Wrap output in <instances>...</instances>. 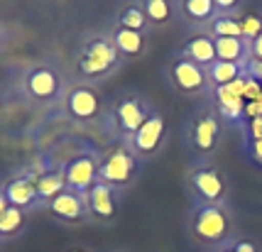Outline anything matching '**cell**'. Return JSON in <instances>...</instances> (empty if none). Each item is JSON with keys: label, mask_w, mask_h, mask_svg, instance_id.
Returning <instances> with one entry per match:
<instances>
[{"label": "cell", "mask_w": 262, "mask_h": 252, "mask_svg": "<svg viewBox=\"0 0 262 252\" xmlns=\"http://www.w3.org/2000/svg\"><path fill=\"white\" fill-rule=\"evenodd\" d=\"M186 235L199 247L216 252L235 238V218L230 206H189L186 213Z\"/></svg>", "instance_id": "obj_1"}, {"label": "cell", "mask_w": 262, "mask_h": 252, "mask_svg": "<svg viewBox=\"0 0 262 252\" xmlns=\"http://www.w3.org/2000/svg\"><path fill=\"white\" fill-rule=\"evenodd\" d=\"M125 64V59L118 54L113 39L108 32H93L89 35L76 49L74 66L79 74V83H91L111 76Z\"/></svg>", "instance_id": "obj_2"}, {"label": "cell", "mask_w": 262, "mask_h": 252, "mask_svg": "<svg viewBox=\"0 0 262 252\" xmlns=\"http://www.w3.org/2000/svg\"><path fill=\"white\" fill-rule=\"evenodd\" d=\"M186 186L196 206H228L230 181L223 167L216 162H194L186 172Z\"/></svg>", "instance_id": "obj_3"}, {"label": "cell", "mask_w": 262, "mask_h": 252, "mask_svg": "<svg viewBox=\"0 0 262 252\" xmlns=\"http://www.w3.org/2000/svg\"><path fill=\"white\" fill-rule=\"evenodd\" d=\"M221 135H223V120L216 105L199 108L184 125V145L189 147L194 162H211L221 145Z\"/></svg>", "instance_id": "obj_4"}, {"label": "cell", "mask_w": 262, "mask_h": 252, "mask_svg": "<svg viewBox=\"0 0 262 252\" xmlns=\"http://www.w3.org/2000/svg\"><path fill=\"white\" fill-rule=\"evenodd\" d=\"M140 172H142V162L137 159L135 152L127 147V142H118V145H113L101 154L98 181L115 189L118 194L130 189L137 181Z\"/></svg>", "instance_id": "obj_5"}, {"label": "cell", "mask_w": 262, "mask_h": 252, "mask_svg": "<svg viewBox=\"0 0 262 252\" xmlns=\"http://www.w3.org/2000/svg\"><path fill=\"white\" fill-rule=\"evenodd\" d=\"M149 113H152V105L142 96L125 93V96H118L113 103H111L108 120L113 123L115 135H120V142H127L142 127V123L147 120Z\"/></svg>", "instance_id": "obj_6"}, {"label": "cell", "mask_w": 262, "mask_h": 252, "mask_svg": "<svg viewBox=\"0 0 262 252\" xmlns=\"http://www.w3.org/2000/svg\"><path fill=\"white\" fill-rule=\"evenodd\" d=\"M167 81L177 93H182L186 98H199V96H211V86H208V76L206 69L199 66L189 59L174 54L171 61L167 64Z\"/></svg>", "instance_id": "obj_7"}, {"label": "cell", "mask_w": 262, "mask_h": 252, "mask_svg": "<svg viewBox=\"0 0 262 252\" xmlns=\"http://www.w3.org/2000/svg\"><path fill=\"white\" fill-rule=\"evenodd\" d=\"M167 138H169L167 120H164V115H162L157 108H152V113L147 115V120L142 123V127L127 140V147L133 149L137 159L145 164V162L155 159L162 149H164Z\"/></svg>", "instance_id": "obj_8"}, {"label": "cell", "mask_w": 262, "mask_h": 252, "mask_svg": "<svg viewBox=\"0 0 262 252\" xmlns=\"http://www.w3.org/2000/svg\"><path fill=\"white\" fill-rule=\"evenodd\" d=\"M23 86L30 98L42 101V103H54L57 98L67 96L64 76L54 64H37L32 69H27L23 76Z\"/></svg>", "instance_id": "obj_9"}, {"label": "cell", "mask_w": 262, "mask_h": 252, "mask_svg": "<svg viewBox=\"0 0 262 252\" xmlns=\"http://www.w3.org/2000/svg\"><path fill=\"white\" fill-rule=\"evenodd\" d=\"M120 216V194L96 181L86 194V223L91 225H111Z\"/></svg>", "instance_id": "obj_10"}, {"label": "cell", "mask_w": 262, "mask_h": 252, "mask_svg": "<svg viewBox=\"0 0 262 252\" xmlns=\"http://www.w3.org/2000/svg\"><path fill=\"white\" fill-rule=\"evenodd\" d=\"M98 164H101L98 152H79L69 162H64L61 169H64L67 189L76 194H89V189L98 181Z\"/></svg>", "instance_id": "obj_11"}, {"label": "cell", "mask_w": 262, "mask_h": 252, "mask_svg": "<svg viewBox=\"0 0 262 252\" xmlns=\"http://www.w3.org/2000/svg\"><path fill=\"white\" fill-rule=\"evenodd\" d=\"M67 113L79 123H91L103 113V98L91 83H74L64 96Z\"/></svg>", "instance_id": "obj_12"}, {"label": "cell", "mask_w": 262, "mask_h": 252, "mask_svg": "<svg viewBox=\"0 0 262 252\" xmlns=\"http://www.w3.org/2000/svg\"><path fill=\"white\" fill-rule=\"evenodd\" d=\"M42 174V169H27L25 174H12L8 181L3 184L5 189V196H8V203L15 208H23V211H39V203H37V176Z\"/></svg>", "instance_id": "obj_13"}, {"label": "cell", "mask_w": 262, "mask_h": 252, "mask_svg": "<svg viewBox=\"0 0 262 252\" xmlns=\"http://www.w3.org/2000/svg\"><path fill=\"white\" fill-rule=\"evenodd\" d=\"M47 211L52 213L54 220L64 225H79L86 223V194H76L67 189L64 194H59L54 201L47 203Z\"/></svg>", "instance_id": "obj_14"}, {"label": "cell", "mask_w": 262, "mask_h": 252, "mask_svg": "<svg viewBox=\"0 0 262 252\" xmlns=\"http://www.w3.org/2000/svg\"><path fill=\"white\" fill-rule=\"evenodd\" d=\"M177 17H182L189 27H196L199 32H206L208 25L218 17L213 0H182L177 3Z\"/></svg>", "instance_id": "obj_15"}, {"label": "cell", "mask_w": 262, "mask_h": 252, "mask_svg": "<svg viewBox=\"0 0 262 252\" xmlns=\"http://www.w3.org/2000/svg\"><path fill=\"white\" fill-rule=\"evenodd\" d=\"M179 57L194 61L199 66L208 69L213 61H216V44H213V37H208L206 32H194L186 42L182 44V49L177 52Z\"/></svg>", "instance_id": "obj_16"}, {"label": "cell", "mask_w": 262, "mask_h": 252, "mask_svg": "<svg viewBox=\"0 0 262 252\" xmlns=\"http://www.w3.org/2000/svg\"><path fill=\"white\" fill-rule=\"evenodd\" d=\"M108 35L113 39L118 54L125 59V61L127 59H140L147 52V35H142V32H133V30H125V27L113 25V27L108 30Z\"/></svg>", "instance_id": "obj_17"}, {"label": "cell", "mask_w": 262, "mask_h": 252, "mask_svg": "<svg viewBox=\"0 0 262 252\" xmlns=\"http://www.w3.org/2000/svg\"><path fill=\"white\" fill-rule=\"evenodd\" d=\"M216 44V59L218 61H228V64H240V66H250V44L245 37H218L213 39Z\"/></svg>", "instance_id": "obj_18"}, {"label": "cell", "mask_w": 262, "mask_h": 252, "mask_svg": "<svg viewBox=\"0 0 262 252\" xmlns=\"http://www.w3.org/2000/svg\"><path fill=\"white\" fill-rule=\"evenodd\" d=\"M34 186H37V203H39V208H47L49 201H54L59 194L67 191L64 169L61 167H52V169L47 167V169H42V174L37 176Z\"/></svg>", "instance_id": "obj_19"}, {"label": "cell", "mask_w": 262, "mask_h": 252, "mask_svg": "<svg viewBox=\"0 0 262 252\" xmlns=\"http://www.w3.org/2000/svg\"><path fill=\"white\" fill-rule=\"evenodd\" d=\"M206 76H208V86H211V96H213V91L226 88V86L245 79V76H250V74H248L245 66H240V64H228V61H218L216 59V61L206 69Z\"/></svg>", "instance_id": "obj_20"}, {"label": "cell", "mask_w": 262, "mask_h": 252, "mask_svg": "<svg viewBox=\"0 0 262 252\" xmlns=\"http://www.w3.org/2000/svg\"><path fill=\"white\" fill-rule=\"evenodd\" d=\"M115 25L125 27V30H133V32H142V35L152 32V25H149L147 15L142 10V3H125V5H120V10L115 12Z\"/></svg>", "instance_id": "obj_21"}, {"label": "cell", "mask_w": 262, "mask_h": 252, "mask_svg": "<svg viewBox=\"0 0 262 252\" xmlns=\"http://www.w3.org/2000/svg\"><path fill=\"white\" fill-rule=\"evenodd\" d=\"M27 225H30V211L10 206L0 216V240L3 242L17 240L20 235H25Z\"/></svg>", "instance_id": "obj_22"}, {"label": "cell", "mask_w": 262, "mask_h": 252, "mask_svg": "<svg viewBox=\"0 0 262 252\" xmlns=\"http://www.w3.org/2000/svg\"><path fill=\"white\" fill-rule=\"evenodd\" d=\"M140 3H142V10L147 15L152 30L167 27L177 17V3L171 0H140Z\"/></svg>", "instance_id": "obj_23"}, {"label": "cell", "mask_w": 262, "mask_h": 252, "mask_svg": "<svg viewBox=\"0 0 262 252\" xmlns=\"http://www.w3.org/2000/svg\"><path fill=\"white\" fill-rule=\"evenodd\" d=\"M206 35L213 37V39H218V37H243L238 15H218L216 20L208 25Z\"/></svg>", "instance_id": "obj_24"}, {"label": "cell", "mask_w": 262, "mask_h": 252, "mask_svg": "<svg viewBox=\"0 0 262 252\" xmlns=\"http://www.w3.org/2000/svg\"><path fill=\"white\" fill-rule=\"evenodd\" d=\"M238 20H240V27H243V37L252 42L257 35H262V15L260 12H252V10H243L238 12Z\"/></svg>", "instance_id": "obj_25"}, {"label": "cell", "mask_w": 262, "mask_h": 252, "mask_svg": "<svg viewBox=\"0 0 262 252\" xmlns=\"http://www.w3.org/2000/svg\"><path fill=\"white\" fill-rule=\"evenodd\" d=\"M250 57H252L250 64H260V66H262V35H257L255 39H252V44H250Z\"/></svg>", "instance_id": "obj_26"}, {"label": "cell", "mask_w": 262, "mask_h": 252, "mask_svg": "<svg viewBox=\"0 0 262 252\" xmlns=\"http://www.w3.org/2000/svg\"><path fill=\"white\" fill-rule=\"evenodd\" d=\"M10 208V203H8V196H5V189H3V184H0V216L5 213Z\"/></svg>", "instance_id": "obj_27"}, {"label": "cell", "mask_w": 262, "mask_h": 252, "mask_svg": "<svg viewBox=\"0 0 262 252\" xmlns=\"http://www.w3.org/2000/svg\"><path fill=\"white\" fill-rule=\"evenodd\" d=\"M5 42H8V32H5V25H3V20H0V52H3Z\"/></svg>", "instance_id": "obj_28"}, {"label": "cell", "mask_w": 262, "mask_h": 252, "mask_svg": "<svg viewBox=\"0 0 262 252\" xmlns=\"http://www.w3.org/2000/svg\"><path fill=\"white\" fill-rule=\"evenodd\" d=\"M69 252H91V250H89V247H81V245H76V247H71Z\"/></svg>", "instance_id": "obj_29"}, {"label": "cell", "mask_w": 262, "mask_h": 252, "mask_svg": "<svg viewBox=\"0 0 262 252\" xmlns=\"http://www.w3.org/2000/svg\"><path fill=\"white\" fill-rule=\"evenodd\" d=\"M115 252H127V250H115Z\"/></svg>", "instance_id": "obj_30"}, {"label": "cell", "mask_w": 262, "mask_h": 252, "mask_svg": "<svg viewBox=\"0 0 262 252\" xmlns=\"http://www.w3.org/2000/svg\"><path fill=\"white\" fill-rule=\"evenodd\" d=\"M0 245H3V240H0Z\"/></svg>", "instance_id": "obj_31"}]
</instances>
